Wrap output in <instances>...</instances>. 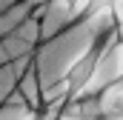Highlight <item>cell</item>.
Wrapping results in <instances>:
<instances>
[{
  "label": "cell",
  "instance_id": "obj_1",
  "mask_svg": "<svg viewBox=\"0 0 123 120\" xmlns=\"http://www.w3.org/2000/svg\"><path fill=\"white\" fill-rule=\"evenodd\" d=\"M117 31H106V34H97L92 43L86 46V52L69 66V72L63 74V83H60V91H63V100H77L80 94L92 89L94 77H97V69L106 57L109 46L115 43Z\"/></svg>",
  "mask_w": 123,
  "mask_h": 120
},
{
  "label": "cell",
  "instance_id": "obj_2",
  "mask_svg": "<svg viewBox=\"0 0 123 120\" xmlns=\"http://www.w3.org/2000/svg\"><path fill=\"white\" fill-rule=\"evenodd\" d=\"M20 120H60V117H57L55 109L49 106V109H43V112H31V114H26V117H20Z\"/></svg>",
  "mask_w": 123,
  "mask_h": 120
},
{
  "label": "cell",
  "instance_id": "obj_3",
  "mask_svg": "<svg viewBox=\"0 0 123 120\" xmlns=\"http://www.w3.org/2000/svg\"><path fill=\"white\" fill-rule=\"evenodd\" d=\"M60 120H66V117H60Z\"/></svg>",
  "mask_w": 123,
  "mask_h": 120
}]
</instances>
